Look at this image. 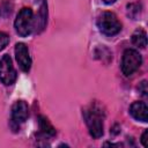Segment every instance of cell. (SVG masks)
<instances>
[{"mask_svg": "<svg viewBox=\"0 0 148 148\" xmlns=\"http://www.w3.org/2000/svg\"><path fill=\"white\" fill-rule=\"evenodd\" d=\"M83 117L88 126L89 133L92 138L98 139L103 135V118L104 112L97 105H91L89 109L83 111Z\"/></svg>", "mask_w": 148, "mask_h": 148, "instance_id": "obj_1", "label": "cell"}, {"mask_svg": "<svg viewBox=\"0 0 148 148\" xmlns=\"http://www.w3.org/2000/svg\"><path fill=\"white\" fill-rule=\"evenodd\" d=\"M14 27H15L16 32L20 36H22V37L29 36L35 27V18H34L32 10L27 7L22 8L16 16Z\"/></svg>", "mask_w": 148, "mask_h": 148, "instance_id": "obj_2", "label": "cell"}, {"mask_svg": "<svg viewBox=\"0 0 148 148\" xmlns=\"http://www.w3.org/2000/svg\"><path fill=\"white\" fill-rule=\"evenodd\" d=\"M97 27L99 31L106 36L117 35L121 30V23L118 17L111 12L102 13L97 18Z\"/></svg>", "mask_w": 148, "mask_h": 148, "instance_id": "obj_3", "label": "cell"}, {"mask_svg": "<svg viewBox=\"0 0 148 148\" xmlns=\"http://www.w3.org/2000/svg\"><path fill=\"white\" fill-rule=\"evenodd\" d=\"M142 62L141 54L133 49H127L125 50L121 59V72L125 76L132 75L140 66Z\"/></svg>", "mask_w": 148, "mask_h": 148, "instance_id": "obj_4", "label": "cell"}, {"mask_svg": "<svg viewBox=\"0 0 148 148\" xmlns=\"http://www.w3.org/2000/svg\"><path fill=\"white\" fill-rule=\"evenodd\" d=\"M16 80V71L13 66L12 59L8 54H5L0 59V81L10 86Z\"/></svg>", "mask_w": 148, "mask_h": 148, "instance_id": "obj_5", "label": "cell"}, {"mask_svg": "<svg viewBox=\"0 0 148 148\" xmlns=\"http://www.w3.org/2000/svg\"><path fill=\"white\" fill-rule=\"evenodd\" d=\"M15 57L20 68L23 72H29L31 67V58L29 50L24 43H17L15 45Z\"/></svg>", "mask_w": 148, "mask_h": 148, "instance_id": "obj_6", "label": "cell"}, {"mask_svg": "<svg viewBox=\"0 0 148 148\" xmlns=\"http://www.w3.org/2000/svg\"><path fill=\"white\" fill-rule=\"evenodd\" d=\"M29 116V108L24 101H16L12 106V120L15 124H21L27 120Z\"/></svg>", "mask_w": 148, "mask_h": 148, "instance_id": "obj_7", "label": "cell"}, {"mask_svg": "<svg viewBox=\"0 0 148 148\" xmlns=\"http://www.w3.org/2000/svg\"><path fill=\"white\" fill-rule=\"evenodd\" d=\"M130 113L131 116L140 121L146 123L148 120V108L145 102H134L130 106Z\"/></svg>", "mask_w": 148, "mask_h": 148, "instance_id": "obj_8", "label": "cell"}, {"mask_svg": "<svg viewBox=\"0 0 148 148\" xmlns=\"http://www.w3.org/2000/svg\"><path fill=\"white\" fill-rule=\"evenodd\" d=\"M38 123H39V128H40V131L44 135L53 136L56 134V128L51 125V123L49 121V119L46 117L39 116L38 117Z\"/></svg>", "mask_w": 148, "mask_h": 148, "instance_id": "obj_9", "label": "cell"}, {"mask_svg": "<svg viewBox=\"0 0 148 148\" xmlns=\"http://www.w3.org/2000/svg\"><path fill=\"white\" fill-rule=\"evenodd\" d=\"M132 43L141 49H145L147 46V34L142 29H138L132 35Z\"/></svg>", "mask_w": 148, "mask_h": 148, "instance_id": "obj_10", "label": "cell"}, {"mask_svg": "<svg viewBox=\"0 0 148 148\" xmlns=\"http://www.w3.org/2000/svg\"><path fill=\"white\" fill-rule=\"evenodd\" d=\"M46 14H47V10H46V5L43 3L39 8V12H38V18L35 21L36 24L38 25L39 30L44 29V25L46 23Z\"/></svg>", "mask_w": 148, "mask_h": 148, "instance_id": "obj_11", "label": "cell"}, {"mask_svg": "<svg viewBox=\"0 0 148 148\" xmlns=\"http://www.w3.org/2000/svg\"><path fill=\"white\" fill-rule=\"evenodd\" d=\"M8 43H9V37H8V35H7L6 32L0 31V51L3 50V49L7 46Z\"/></svg>", "mask_w": 148, "mask_h": 148, "instance_id": "obj_12", "label": "cell"}, {"mask_svg": "<svg viewBox=\"0 0 148 148\" xmlns=\"http://www.w3.org/2000/svg\"><path fill=\"white\" fill-rule=\"evenodd\" d=\"M139 91L141 92L142 96H147L148 89H147V81H146V80H143V81L139 84Z\"/></svg>", "mask_w": 148, "mask_h": 148, "instance_id": "obj_13", "label": "cell"}, {"mask_svg": "<svg viewBox=\"0 0 148 148\" xmlns=\"http://www.w3.org/2000/svg\"><path fill=\"white\" fill-rule=\"evenodd\" d=\"M141 143L143 145V147H148V130H146L141 136Z\"/></svg>", "mask_w": 148, "mask_h": 148, "instance_id": "obj_14", "label": "cell"}, {"mask_svg": "<svg viewBox=\"0 0 148 148\" xmlns=\"http://www.w3.org/2000/svg\"><path fill=\"white\" fill-rule=\"evenodd\" d=\"M116 0H103V2L104 3H106V5H111V3H113Z\"/></svg>", "mask_w": 148, "mask_h": 148, "instance_id": "obj_15", "label": "cell"}]
</instances>
